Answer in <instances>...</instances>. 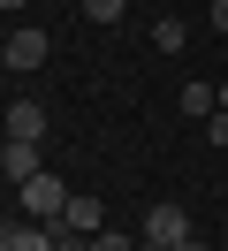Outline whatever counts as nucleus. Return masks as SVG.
I'll return each mask as SVG.
<instances>
[{
    "instance_id": "nucleus-7",
    "label": "nucleus",
    "mask_w": 228,
    "mask_h": 251,
    "mask_svg": "<svg viewBox=\"0 0 228 251\" xmlns=\"http://www.w3.org/2000/svg\"><path fill=\"white\" fill-rule=\"evenodd\" d=\"M213 107H221V92H213V84H198V76L182 84V114H198V122H205Z\"/></svg>"
},
{
    "instance_id": "nucleus-5",
    "label": "nucleus",
    "mask_w": 228,
    "mask_h": 251,
    "mask_svg": "<svg viewBox=\"0 0 228 251\" xmlns=\"http://www.w3.org/2000/svg\"><path fill=\"white\" fill-rule=\"evenodd\" d=\"M0 129H8V137H30V145H38V137H46V107H38V99H15V107L0 114Z\"/></svg>"
},
{
    "instance_id": "nucleus-13",
    "label": "nucleus",
    "mask_w": 228,
    "mask_h": 251,
    "mask_svg": "<svg viewBox=\"0 0 228 251\" xmlns=\"http://www.w3.org/2000/svg\"><path fill=\"white\" fill-rule=\"evenodd\" d=\"M137 251H175V244H145V236H137Z\"/></svg>"
},
{
    "instance_id": "nucleus-16",
    "label": "nucleus",
    "mask_w": 228,
    "mask_h": 251,
    "mask_svg": "<svg viewBox=\"0 0 228 251\" xmlns=\"http://www.w3.org/2000/svg\"><path fill=\"white\" fill-rule=\"evenodd\" d=\"M221 107H228V84H221Z\"/></svg>"
},
{
    "instance_id": "nucleus-8",
    "label": "nucleus",
    "mask_w": 228,
    "mask_h": 251,
    "mask_svg": "<svg viewBox=\"0 0 228 251\" xmlns=\"http://www.w3.org/2000/svg\"><path fill=\"white\" fill-rule=\"evenodd\" d=\"M182 38H190L182 16H160V23H152V46H160V53H182Z\"/></svg>"
},
{
    "instance_id": "nucleus-6",
    "label": "nucleus",
    "mask_w": 228,
    "mask_h": 251,
    "mask_svg": "<svg viewBox=\"0 0 228 251\" xmlns=\"http://www.w3.org/2000/svg\"><path fill=\"white\" fill-rule=\"evenodd\" d=\"M0 175H8V183H30V175H38V145L8 137V145H0Z\"/></svg>"
},
{
    "instance_id": "nucleus-11",
    "label": "nucleus",
    "mask_w": 228,
    "mask_h": 251,
    "mask_svg": "<svg viewBox=\"0 0 228 251\" xmlns=\"http://www.w3.org/2000/svg\"><path fill=\"white\" fill-rule=\"evenodd\" d=\"M205 137H213V145H228V107H213V114H205Z\"/></svg>"
},
{
    "instance_id": "nucleus-1",
    "label": "nucleus",
    "mask_w": 228,
    "mask_h": 251,
    "mask_svg": "<svg viewBox=\"0 0 228 251\" xmlns=\"http://www.w3.org/2000/svg\"><path fill=\"white\" fill-rule=\"evenodd\" d=\"M15 190H23V213L30 221H61V205H69V183H61V175H30V183H15Z\"/></svg>"
},
{
    "instance_id": "nucleus-10",
    "label": "nucleus",
    "mask_w": 228,
    "mask_h": 251,
    "mask_svg": "<svg viewBox=\"0 0 228 251\" xmlns=\"http://www.w3.org/2000/svg\"><path fill=\"white\" fill-rule=\"evenodd\" d=\"M84 251H137V236H114V228H99V236H91Z\"/></svg>"
},
{
    "instance_id": "nucleus-12",
    "label": "nucleus",
    "mask_w": 228,
    "mask_h": 251,
    "mask_svg": "<svg viewBox=\"0 0 228 251\" xmlns=\"http://www.w3.org/2000/svg\"><path fill=\"white\" fill-rule=\"evenodd\" d=\"M213 31H228V0H213Z\"/></svg>"
},
{
    "instance_id": "nucleus-9",
    "label": "nucleus",
    "mask_w": 228,
    "mask_h": 251,
    "mask_svg": "<svg viewBox=\"0 0 228 251\" xmlns=\"http://www.w3.org/2000/svg\"><path fill=\"white\" fill-rule=\"evenodd\" d=\"M122 8H129V0H84V16H91V23H122Z\"/></svg>"
},
{
    "instance_id": "nucleus-14",
    "label": "nucleus",
    "mask_w": 228,
    "mask_h": 251,
    "mask_svg": "<svg viewBox=\"0 0 228 251\" xmlns=\"http://www.w3.org/2000/svg\"><path fill=\"white\" fill-rule=\"evenodd\" d=\"M175 251H205V244H190V236H182V244H175Z\"/></svg>"
},
{
    "instance_id": "nucleus-3",
    "label": "nucleus",
    "mask_w": 228,
    "mask_h": 251,
    "mask_svg": "<svg viewBox=\"0 0 228 251\" xmlns=\"http://www.w3.org/2000/svg\"><path fill=\"white\" fill-rule=\"evenodd\" d=\"M53 228H76V236H99L106 228V213H99V198L91 190H69V205H61V221Z\"/></svg>"
},
{
    "instance_id": "nucleus-4",
    "label": "nucleus",
    "mask_w": 228,
    "mask_h": 251,
    "mask_svg": "<svg viewBox=\"0 0 228 251\" xmlns=\"http://www.w3.org/2000/svg\"><path fill=\"white\" fill-rule=\"evenodd\" d=\"M182 236H190V213L182 205H152L145 213V244H182Z\"/></svg>"
},
{
    "instance_id": "nucleus-15",
    "label": "nucleus",
    "mask_w": 228,
    "mask_h": 251,
    "mask_svg": "<svg viewBox=\"0 0 228 251\" xmlns=\"http://www.w3.org/2000/svg\"><path fill=\"white\" fill-rule=\"evenodd\" d=\"M0 8H30V0H0Z\"/></svg>"
},
{
    "instance_id": "nucleus-2",
    "label": "nucleus",
    "mask_w": 228,
    "mask_h": 251,
    "mask_svg": "<svg viewBox=\"0 0 228 251\" xmlns=\"http://www.w3.org/2000/svg\"><path fill=\"white\" fill-rule=\"evenodd\" d=\"M0 69H23V76H30V69H46V31H38V23H15V31H8Z\"/></svg>"
}]
</instances>
